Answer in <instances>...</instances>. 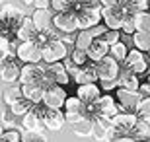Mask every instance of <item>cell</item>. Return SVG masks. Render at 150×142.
Here are the masks:
<instances>
[{
  "label": "cell",
  "mask_w": 150,
  "mask_h": 142,
  "mask_svg": "<svg viewBox=\"0 0 150 142\" xmlns=\"http://www.w3.org/2000/svg\"><path fill=\"white\" fill-rule=\"evenodd\" d=\"M23 18H25L23 10H20L16 6H12V4L0 6V31H2V37L14 41L16 33H18V28L23 22Z\"/></svg>",
  "instance_id": "1"
},
{
  "label": "cell",
  "mask_w": 150,
  "mask_h": 142,
  "mask_svg": "<svg viewBox=\"0 0 150 142\" xmlns=\"http://www.w3.org/2000/svg\"><path fill=\"white\" fill-rule=\"evenodd\" d=\"M20 84H33V86H43L49 88L53 86L51 78L47 76L45 70V62H29V64H22V74H20Z\"/></svg>",
  "instance_id": "2"
},
{
  "label": "cell",
  "mask_w": 150,
  "mask_h": 142,
  "mask_svg": "<svg viewBox=\"0 0 150 142\" xmlns=\"http://www.w3.org/2000/svg\"><path fill=\"white\" fill-rule=\"evenodd\" d=\"M139 123V115L137 113H117L113 119H109V125H111V134L113 136H121V134H131L133 136V131Z\"/></svg>",
  "instance_id": "3"
},
{
  "label": "cell",
  "mask_w": 150,
  "mask_h": 142,
  "mask_svg": "<svg viewBox=\"0 0 150 142\" xmlns=\"http://www.w3.org/2000/svg\"><path fill=\"white\" fill-rule=\"evenodd\" d=\"M121 66H125V68L133 70L134 74H139V76H140V74H146V72H148L150 59H148V55H146L144 51H139L137 47H133V49L129 51L127 59L123 60Z\"/></svg>",
  "instance_id": "4"
},
{
  "label": "cell",
  "mask_w": 150,
  "mask_h": 142,
  "mask_svg": "<svg viewBox=\"0 0 150 142\" xmlns=\"http://www.w3.org/2000/svg\"><path fill=\"white\" fill-rule=\"evenodd\" d=\"M41 55H43L45 64H53V62H61L68 57V45H64L61 39L49 41L47 45L41 47Z\"/></svg>",
  "instance_id": "5"
},
{
  "label": "cell",
  "mask_w": 150,
  "mask_h": 142,
  "mask_svg": "<svg viewBox=\"0 0 150 142\" xmlns=\"http://www.w3.org/2000/svg\"><path fill=\"white\" fill-rule=\"evenodd\" d=\"M16 59L20 60L22 64H29V62H43L41 45H37L35 41H22V43H18Z\"/></svg>",
  "instance_id": "6"
},
{
  "label": "cell",
  "mask_w": 150,
  "mask_h": 142,
  "mask_svg": "<svg viewBox=\"0 0 150 142\" xmlns=\"http://www.w3.org/2000/svg\"><path fill=\"white\" fill-rule=\"evenodd\" d=\"M115 99H117V103H119V107H121V111H127V113H137V107H139L142 95H140L139 90L117 88V90H115Z\"/></svg>",
  "instance_id": "7"
},
{
  "label": "cell",
  "mask_w": 150,
  "mask_h": 142,
  "mask_svg": "<svg viewBox=\"0 0 150 142\" xmlns=\"http://www.w3.org/2000/svg\"><path fill=\"white\" fill-rule=\"evenodd\" d=\"M96 72H98V82L100 80H117L119 72H121V62L115 60L111 55H107L96 62Z\"/></svg>",
  "instance_id": "8"
},
{
  "label": "cell",
  "mask_w": 150,
  "mask_h": 142,
  "mask_svg": "<svg viewBox=\"0 0 150 142\" xmlns=\"http://www.w3.org/2000/svg\"><path fill=\"white\" fill-rule=\"evenodd\" d=\"M125 18H127V12L123 10V6H103L101 8V22L107 29H121Z\"/></svg>",
  "instance_id": "9"
},
{
  "label": "cell",
  "mask_w": 150,
  "mask_h": 142,
  "mask_svg": "<svg viewBox=\"0 0 150 142\" xmlns=\"http://www.w3.org/2000/svg\"><path fill=\"white\" fill-rule=\"evenodd\" d=\"M67 97H68V93H67V90H64V86L53 84V86L45 88L43 105H45V107H49V109H62Z\"/></svg>",
  "instance_id": "10"
},
{
  "label": "cell",
  "mask_w": 150,
  "mask_h": 142,
  "mask_svg": "<svg viewBox=\"0 0 150 142\" xmlns=\"http://www.w3.org/2000/svg\"><path fill=\"white\" fill-rule=\"evenodd\" d=\"M96 111H98V115H100L101 119H113L117 113H123L121 107H119V103H117L115 95H111V93H101V97L98 99L94 103Z\"/></svg>",
  "instance_id": "11"
},
{
  "label": "cell",
  "mask_w": 150,
  "mask_h": 142,
  "mask_svg": "<svg viewBox=\"0 0 150 142\" xmlns=\"http://www.w3.org/2000/svg\"><path fill=\"white\" fill-rule=\"evenodd\" d=\"M53 25L61 33H76L78 31V16L76 12H55Z\"/></svg>",
  "instance_id": "12"
},
{
  "label": "cell",
  "mask_w": 150,
  "mask_h": 142,
  "mask_svg": "<svg viewBox=\"0 0 150 142\" xmlns=\"http://www.w3.org/2000/svg\"><path fill=\"white\" fill-rule=\"evenodd\" d=\"M84 107H86V103H84V101L78 97V95L67 97V101H64V107H62V111H64V117H67V123H70V125H76V123H80V121L84 119Z\"/></svg>",
  "instance_id": "13"
},
{
  "label": "cell",
  "mask_w": 150,
  "mask_h": 142,
  "mask_svg": "<svg viewBox=\"0 0 150 142\" xmlns=\"http://www.w3.org/2000/svg\"><path fill=\"white\" fill-rule=\"evenodd\" d=\"M41 119H43V125H45L47 131L59 132L67 125V117H64V111L62 109H49V107H45Z\"/></svg>",
  "instance_id": "14"
},
{
  "label": "cell",
  "mask_w": 150,
  "mask_h": 142,
  "mask_svg": "<svg viewBox=\"0 0 150 142\" xmlns=\"http://www.w3.org/2000/svg\"><path fill=\"white\" fill-rule=\"evenodd\" d=\"M43 109L45 105H33L28 113L22 117V131H43L45 125H43V119H41V115H43Z\"/></svg>",
  "instance_id": "15"
},
{
  "label": "cell",
  "mask_w": 150,
  "mask_h": 142,
  "mask_svg": "<svg viewBox=\"0 0 150 142\" xmlns=\"http://www.w3.org/2000/svg\"><path fill=\"white\" fill-rule=\"evenodd\" d=\"M78 16V29H94L101 23V10L100 8H80Z\"/></svg>",
  "instance_id": "16"
},
{
  "label": "cell",
  "mask_w": 150,
  "mask_h": 142,
  "mask_svg": "<svg viewBox=\"0 0 150 142\" xmlns=\"http://www.w3.org/2000/svg\"><path fill=\"white\" fill-rule=\"evenodd\" d=\"M20 74H22V62L16 57L6 59L2 64V70H0V80L4 84H14L20 82Z\"/></svg>",
  "instance_id": "17"
},
{
  "label": "cell",
  "mask_w": 150,
  "mask_h": 142,
  "mask_svg": "<svg viewBox=\"0 0 150 142\" xmlns=\"http://www.w3.org/2000/svg\"><path fill=\"white\" fill-rule=\"evenodd\" d=\"M45 70H47V76L51 78L53 84H59V86H67L70 84V76H68L67 68H64V62H53V64H45Z\"/></svg>",
  "instance_id": "18"
},
{
  "label": "cell",
  "mask_w": 150,
  "mask_h": 142,
  "mask_svg": "<svg viewBox=\"0 0 150 142\" xmlns=\"http://www.w3.org/2000/svg\"><path fill=\"white\" fill-rule=\"evenodd\" d=\"M76 95L82 99L84 103H96L101 97V88L98 82H90V84H80L76 88Z\"/></svg>",
  "instance_id": "19"
},
{
  "label": "cell",
  "mask_w": 150,
  "mask_h": 142,
  "mask_svg": "<svg viewBox=\"0 0 150 142\" xmlns=\"http://www.w3.org/2000/svg\"><path fill=\"white\" fill-rule=\"evenodd\" d=\"M53 16H55V12L51 8H35V12L31 14V20H33L37 31H45V29L53 28Z\"/></svg>",
  "instance_id": "20"
},
{
  "label": "cell",
  "mask_w": 150,
  "mask_h": 142,
  "mask_svg": "<svg viewBox=\"0 0 150 142\" xmlns=\"http://www.w3.org/2000/svg\"><path fill=\"white\" fill-rule=\"evenodd\" d=\"M140 76L134 74L133 70H129L125 66H121V72L117 76V88H127V90H139L140 88Z\"/></svg>",
  "instance_id": "21"
},
{
  "label": "cell",
  "mask_w": 150,
  "mask_h": 142,
  "mask_svg": "<svg viewBox=\"0 0 150 142\" xmlns=\"http://www.w3.org/2000/svg\"><path fill=\"white\" fill-rule=\"evenodd\" d=\"M92 138L98 142H109L113 138L111 134V125H109V121L107 119H96L94 121V129H92Z\"/></svg>",
  "instance_id": "22"
},
{
  "label": "cell",
  "mask_w": 150,
  "mask_h": 142,
  "mask_svg": "<svg viewBox=\"0 0 150 142\" xmlns=\"http://www.w3.org/2000/svg\"><path fill=\"white\" fill-rule=\"evenodd\" d=\"M74 84H90V82H98V72H96V62H92V60H88L84 66H80V70H78V74L72 78Z\"/></svg>",
  "instance_id": "23"
},
{
  "label": "cell",
  "mask_w": 150,
  "mask_h": 142,
  "mask_svg": "<svg viewBox=\"0 0 150 142\" xmlns=\"http://www.w3.org/2000/svg\"><path fill=\"white\" fill-rule=\"evenodd\" d=\"M86 55H88V60L98 62V60H101L103 57L109 55V45L101 37H96L94 41H92V45H90V49L86 51Z\"/></svg>",
  "instance_id": "24"
},
{
  "label": "cell",
  "mask_w": 150,
  "mask_h": 142,
  "mask_svg": "<svg viewBox=\"0 0 150 142\" xmlns=\"http://www.w3.org/2000/svg\"><path fill=\"white\" fill-rule=\"evenodd\" d=\"M35 35H37V28H35L33 20H31V16H25L23 22L20 23V28H18L16 39L20 41V43H22V41H33Z\"/></svg>",
  "instance_id": "25"
},
{
  "label": "cell",
  "mask_w": 150,
  "mask_h": 142,
  "mask_svg": "<svg viewBox=\"0 0 150 142\" xmlns=\"http://www.w3.org/2000/svg\"><path fill=\"white\" fill-rule=\"evenodd\" d=\"M22 93H23V97L28 99V101H31L33 105H41L43 103V95H45V88L33 86V84H25V86H22Z\"/></svg>",
  "instance_id": "26"
},
{
  "label": "cell",
  "mask_w": 150,
  "mask_h": 142,
  "mask_svg": "<svg viewBox=\"0 0 150 142\" xmlns=\"http://www.w3.org/2000/svg\"><path fill=\"white\" fill-rule=\"evenodd\" d=\"M74 47L76 49H82V51H88L92 41L96 39V35L92 33V29H78V33H74Z\"/></svg>",
  "instance_id": "27"
},
{
  "label": "cell",
  "mask_w": 150,
  "mask_h": 142,
  "mask_svg": "<svg viewBox=\"0 0 150 142\" xmlns=\"http://www.w3.org/2000/svg\"><path fill=\"white\" fill-rule=\"evenodd\" d=\"M123 10L127 12V16H134L139 12L150 10V0H125L123 2Z\"/></svg>",
  "instance_id": "28"
},
{
  "label": "cell",
  "mask_w": 150,
  "mask_h": 142,
  "mask_svg": "<svg viewBox=\"0 0 150 142\" xmlns=\"http://www.w3.org/2000/svg\"><path fill=\"white\" fill-rule=\"evenodd\" d=\"M23 97V93H22V86H8L2 92V101H4L6 107H12V105L16 103V101H20V99Z\"/></svg>",
  "instance_id": "29"
},
{
  "label": "cell",
  "mask_w": 150,
  "mask_h": 142,
  "mask_svg": "<svg viewBox=\"0 0 150 142\" xmlns=\"http://www.w3.org/2000/svg\"><path fill=\"white\" fill-rule=\"evenodd\" d=\"M78 8H80L78 0H51L53 12H78Z\"/></svg>",
  "instance_id": "30"
},
{
  "label": "cell",
  "mask_w": 150,
  "mask_h": 142,
  "mask_svg": "<svg viewBox=\"0 0 150 142\" xmlns=\"http://www.w3.org/2000/svg\"><path fill=\"white\" fill-rule=\"evenodd\" d=\"M2 126L4 129H22V119L8 107L2 111Z\"/></svg>",
  "instance_id": "31"
},
{
  "label": "cell",
  "mask_w": 150,
  "mask_h": 142,
  "mask_svg": "<svg viewBox=\"0 0 150 142\" xmlns=\"http://www.w3.org/2000/svg\"><path fill=\"white\" fill-rule=\"evenodd\" d=\"M133 136H134L137 142L150 140V125H148V121L139 117V123H137V126H134V131H133Z\"/></svg>",
  "instance_id": "32"
},
{
  "label": "cell",
  "mask_w": 150,
  "mask_h": 142,
  "mask_svg": "<svg viewBox=\"0 0 150 142\" xmlns=\"http://www.w3.org/2000/svg\"><path fill=\"white\" fill-rule=\"evenodd\" d=\"M133 20H134V28H137V31L150 33V10L134 14Z\"/></svg>",
  "instance_id": "33"
},
{
  "label": "cell",
  "mask_w": 150,
  "mask_h": 142,
  "mask_svg": "<svg viewBox=\"0 0 150 142\" xmlns=\"http://www.w3.org/2000/svg\"><path fill=\"white\" fill-rule=\"evenodd\" d=\"M70 126H72V132L76 134V136L86 138V136H92L94 121H90V119H82L80 123H76V125H70Z\"/></svg>",
  "instance_id": "34"
},
{
  "label": "cell",
  "mask_w": 150,
  "mask_h": 142,
  "mask_svg": "<svg viewBox=\"0 0 150 142\" xmlns=\"http://www.w3.org/2000/svg\"><path fill=\"white\" fill-rule=\"evenodd\" d=\"M131 39H133V45L139 51H144V53H148V51H150V33L134 31L133 35H131Z\"/></svg>",
  "instance_id": "35"
},
{
  "label": "cell",
  "mask_w": 150,
  "mask_h": 142,
  "mask_svg": "<svg viewBox=\"0 0 150 142\" xmlns=\"http://www.w3.org/2000/svg\"><path fill=\"white\" fill-rule=\"evenodd\" d=\"M109 55H111L115 60H119V62L123 64V60L127 59V55H129V47L123 43V41H117V43L109 45Z\"/></svg>",
  "instance_id": "36"
},
{
  "label": "cell",
  "mask_w": 150,
  "mask_h": 142,
  "mask_svg": "<svg viewBox=\"0 0 150 142\" xmlns=\"http://www.w3.org/2000/svg\"><path fill=\"white\" fill-rule=\"evenodd\" d=\"M22 142H47L43 131H22Z\"/></svg>",
  "instance_id": "37"
},
{
  "label": "cell",
  "mask_w": 150,
  "mask_h": 142,
  "mask_svg": "<svg viewBox=\"0 0 150 142\" xmlns=\"http://www.w3.org/2000/svg\"><path fill=\"white\" fill-rule=\"evenodd\" d=\"M31 107H33V103H31V101H28V99H25V97H22V99H20V101H16V103L12 105L10 109L14 111V113H16L18 117H20V119H22V117H23V115H25V113H28V111L31 109Z\"/></svg>",
  "instance_id": "38"
},
{
  "label": "cell",
  "mask_w": 150,
  "mask_h": 142,
  "mask_svg": "<svg viewBox=\"0 0 150 142\" xmlns=\"http://www.w3.org/2000/svg\"><path fill=\"white\" fill-rule=\"evenodd\" d=\"M0 142H22V131L20 129H4Z\"/></svg>",
  "instance_id": "39"
},
{
  "label": "cell",
  "mask_w": 150,
  "mask_h": 142,
  "mask_svg": "<svg viewBox=\"0 0 150 142\" xmlns=\"http://www.w3.org/2000/svg\"><path fill=\"white\" fill-rule=\"evenodd\" d=\"M68 57H70V60H72V62H76L78 66H84L86 62H88V55H86V51L76 49V47H72V51L68 53Z\"/></svg>",
  "instance_id": "40"
},
{
  "label": "cell",
  "mask_w": 150,
  "mask_h": 142,
  "mask_svg": "<svg viewBox=\"0 0 150 142\" xmlns=\"http://www.w3.org/2000/svg\"><path fill=\"white\" fill-rule=\"evenodd\" d=\"M101 39H103L107 45L117 43V41H121V29H105L103 35H101Z\"/></svg>",
  "instance_id": "41"
},
{
  "label": "cell",
  "mask_w": 150,
  "mask_h": 142,
  "mask_svg": "<svg viewBox=\"0 0 150 142\" xmlns=\"http://www.w3.org/2000/svg\"><path fill=\"white\" fill-rule=\"evenodd\" d=\"M137 115H139L140 119H148L150 117V95L140 99L139 107H137Z\"/></svg>",
  "instance_id": "42"
},
{
  "label": "cell",
  "mask_w": 150,
  "mask_h": 142,
  "mask_svg": "<svg viewBox=\"0 0 150 142\" xmlns=\"http://www.w3.org/2000/svg\"><path fill=\"white\" fill-rule=\"evenodd\" d=\"M62 62H64V68H67V72H68V76H70V80H72V78L78 74L80 66H78L76 62H72V60H70V57H67V59L62 60Z\"/></svg>",
  "instance_id": "43"
},
{
  "label": "cell",
  "mask_w": 150,
  "mask_h": 142,
  "mask_svg": "<svg viewBox=\"0 0 150 142\" xmlns=\"http://www.w3.org/2000/svg\"><path fill=\"white\" fill-rule=\"evenodd\" d=\"M121 31L125 33V35H133V33L137 31V28H134V20H133V16H127V18H125V22H123Z\"/></svg>",
  "instance_id": "44"
},
{
  "label": "cell",
  "mask_w": 150,
  "mask_h": 142,
  "mask_svg": "<svg viewBox=\"0 0 150 142\" xmlns=\"http://www.w3.org/2000/svg\"><path fill=\"white\" fill-rule=\"evenodd\" d=\"M100 88H101V92H105V93H109V92H113V90H117V80H100Z\"/></svg>",
  "instance_id": "45"
},
{
  "label": "cell",
  "mask_w": 150,
  "mask_h": 142,
  "mask_svg": "<svg viewBox=\"0 0 150 142\" xmlns=\"http://www.w3.org/2000/svg\"><path fill=\"white\" fill-rule=\"evenodd\" d=\"M109 142H137V140H134V136H131V134H121V136H113Z\"/></svg>",
  "instance_id": "46"
},
{
  "label": "cell",
  "mask_w": 150,
  "mask_h": 142,
  "mask_svg": "<svg viewBox=\"0 0 150 142\" xmlns=\"http://www.w3.org/2000/svg\"><path fill=\"white\" fill-rule=\"evenodd\" d=\"M139 92H140V95H142V97H148L150 95V84L146 82H140V88H139Z\"/></svg>",
  "instance_id": "47"
},
{
  "label": "cell",
  "mask_w": 150,
  "mask_h": 142,
  "mask_svg": "<svg viewBox=\"0 0 150 142\" xmlns=\"http://www.w3.org/2000/svg\"><path fill=\"white\" fill-rule=\"evenodd\" d=\"M35 8H51V0H33Z\"/></svg>",
  "instance_id": "48"
},
{
  "label": "cell",
  "mask_w": 150,
  "mask_h": 142,
  "mask_svg": "<svg viewBox=\"0 0 150 142\" xmlns=\"http://www.w3.org/2000/svg\"><path fill=\"white\" fill-rule=\"evenodd\" d=\"M125 0H101V6H123Z\"/></svg>",
  "instance_id": "49"
},
{
  "label": "cell",
  "mask_w": 150,
  "mask_h": 142,
  "mask_svg": "<svg viewBox=\"0 0 150 142\" xmlns=\"http://www.w3.org/2000/svg\"><path fill=\"white\" fill-rule=\"evenodd\" d=\"M23 6H33V0H20Z\"/></svg>",
  "instance_id": "50"
},
{
  "label": "cell",
  "mask_w": 150,
  "mask_h": 142,
  "mask_svg": "<svg viewBox=\"0 0 150 142\" xmlns=\"http://www.w3.org/2000/svg\"><path fill=\"white\" fill-rule=\"evenodd\" d=\"M146 74H148V76H146V82L150 84V72H146Z\"/></svg>",
  "instance_id": "51"
},
{
  "label": "cell",
  "mask_w": 150,
  "mask_h": 142,
  "mask_svg": "<svg viewBox=\"0 0 150 142\" xmlns=\"http://www.w3.org/2000/svg\"><path fill=\"white\" fill-rule=\"evenodd\" d=\"M2 132H4V126L0 125V136H2Z\"/></svg>",
  "instance_id": "52"
},
{
  "label": "cell",
  "mask_w": 150,
  "mask_h": 142,
  "mask_svg": "<svg viewBox=\"0 0 150 142\" xmlns=\"http://www.w3.org/2000/svg\"><path fill=\"white\" fill-rule=\"evenodd\" d=\"M4 2H6V0H0V6H2V4H4Z\"/></svg>",
  "instance_id": "53"
},
{
  "label": "cell",
  "mask_w": 150,
  "mask_h": 142,
  "mask_svg": "<svg viewBox=\"0 0 150 142\" xmlns=\"http://www.w3.org/2000/svg\"><path fill=\"white\" fill-rule=\"evenodd\" d=\"M146 55H148V59H150V51H148V53H146Z\"/></svg>",
  "instance_id": "54"
},
{
  "label": "cell",
  "mask_w": 150,
  "mask_h": 142,
  "mask_svg": "<svg viewBox=\"0 0 150 142\" xmlns=\"http://www.w3.org/2000/svg\"><path fill=\"white\" fill-rule=\"evenodd\" d=\"M146 121H148V125H150V117H148V119H146Z\"/></svg>",
  "instance_id": "55"
},
{
  "label": "cell",
  "mask_w": 150,
  "mask_h": 142,
  "mask_svg": "<svg viewBox=\"0 0 150 142\" xmlns=\"http://www.w3.org/2000/svg\"><path fill=\"white\" fill-rule=\"evenodd\" d=\"M140 142H150V140H140Z\"/></svg>",
  "instance_id": "56"
}]
</instances>
